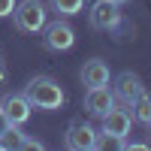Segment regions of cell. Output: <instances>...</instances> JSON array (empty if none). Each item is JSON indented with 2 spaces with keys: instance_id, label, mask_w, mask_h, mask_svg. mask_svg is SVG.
I'll return each mask as SVG.
<instances>
[{
  "instance_id": "cell-1",
  "label": "cell",
  "mask_w": 151,
  "mask_h": 151,
  "mask_svg": "<svg viewBox=\"0 0 151 151\" xmlns=\"http://www.w3.org/2000/svg\"><path fill=\"white\" fill-rule=\"evenodd\" d=\"M24 100L30 103V109H40V112H55L64 106V88H60L52 76H36V79L27 82L24 88Z\"/></svg>"
},
{
  "instance_id": "cell-2",
  "label": "cell",
  "mask_w": 151,
  "mask_h": 151,
  "mask_svg": "<svg viewBox=\"0 0 151 151\" xmlns=\"http://www.w3.org/2000/svg\"><path fill=\"white\" fill-rule=\"evenodd\" d=\"M12 18H15V27L24 33H40L48 21V12L42 0H21L12 9Z\"/></svg>"
},
{
  "instance_id": "cell-3",
  "label": "cell",
  "mask_w": 151,
  "mask_h": 151,
  "mask_svg": "<svg viewBox=\"0 0 151 151\" xmlns=\"http://www.w3.org/2000/svg\"><path fill=\"white\" fill-rule=\"evenodd\" d=\"M88 21H91L94 30H118L121 27V6L112 3V0H97L88 12Z\"/></svg>"
},
{
  "instance_id": "cell-4",
  "label": "cell",
  "mask_w": 151,
  "mask_h": 151,
  "mask_svg": "<svg viewBox=\"0 0 151 151\" xmlns=\"http://www.w3.org/2000/svg\"><path fill=\"white\" fill-rule=\"evenodd\" d=\"M76 42V30L70 27L67 21H52L48 24L45 21V27H42V45L48 48V52H67V48H73Z\"/></svg>"
},
{
  "instance_id": "cell-5",
  "label": "cell",
  "mask_w": 151,
  "mask_h": 151,
  "mask_svg": "<svg viewBox=\"0 0 151 151\" xmlns=\"http://www.w3.org/2000/svg\"><path fill=\"white\" fill-rule=\"evenodd\" d=\"M100 121H103V127H100V133H103V136H112V139H124V142H127V136H130V124H133V118H130L127 109L112 106Z\"/></svg>"
},
{
  "instance_id": "cell-6",
  "label": "cell",
  "mask_w": 151,
  "mask_h": 151,
  "mask_svg": "<svg viewBox=\"0 0 151 151\" xmlns=\"http://www.w3.org/2000/svg\"><path fill=\"white\" fill-rule=\"evenodd\" d=\"M64 145L70 151H91V148H97V130L85 121H73L64 133Z\"/></svg>"
},
{
  "instance_id": "cell-7",
  "label": "cell",
  "mask_w": 151,
  "mask_h": 151,
  "mask_svg": "<svg viewBox=\"0 0 151 151\" xmlns=\"http://www.w3.org/2000/svg\"><path fill=\"white\" fill-rule=\"evenodd\" d=\"M112 106H115V94L109 91V85H103V88H88V91H85V112H88V115L103 118Z\"/></svg>"
},
{
  "instance_id": "cell-8",
  "label": "cell",
  "mask_w": 151,
  "mask_h": 151,
  "mask_svg": "<svg viewBox=\"0 0 151 151\" xmlns=\"http://www.w3.org/2000/svg\"><path fill=\"white\" fill-rule=\"evenodd\" d=\"M145 91V85H142V79L136 73H121L118 79H115V103H121V106H130L136 97H139Z\"/></svg>"
},
{
  "instance_id": "cell-9",
  "label": "cell",
  "mask_w": 151,
  "mask_h": 151,
  "mask_svg": "<svg viewBox=\"0 0 151 151\" xmlns=\"http://www.w3.org/2000/svg\"><path fill=\"white\" fill-rule=\"evenodd\" d=\"M0 109L9 118V124H27L30 118V103L24 100V94H6L0 100Z\"/></svg>"
},
{
  "instance_id": "cell-10",
  "label": "cell",
  "mask_w": 151,
  "mask_h": 151,
  "mask_svg": "<svg viewBox=\"0 0 151 151\" xmlns=\"http://www.w3.org/2000/svg\"><path fill=\"white\" fill-rule=\"evenodd\" d=\"M109 64L106 60H85V67H82V85L85 88H103L109 85Z\"/></svg>"
},
{
  "instance_id": "cell-11",
  "label": "cell",
  "mask_w": 151,
  "mask_h": 151,
  "mask_svg": "<svg viewBox=\"0 0 151 151\" xmlns=\"http://www.w3.org/2000/svg\"><path fill=\"white\" fill-rule=\"evenodd\" d=\"M24 139H27V136L21 133V124H9V127L0 133V148L3 151H18V148H24Z\"/></svg>"
},
{
  "instance_id": "cell-12",
  "label": "cell",
  "mask_w": 151,
  "mask_h": 151,
  "mask_svg": "<svg viewBox=\"0 0 151 151\" xmlns=\"http://www.w3.org/2000/svg\"><path fill=\"white\" fill-rule=\"evenodd\" d=\"M130 109H133V121H139V124H148L151 121V94H139V97H136L133 100V103H130Z\"/></svg>"
},
{
  "instance_id": "cell-13",
  "label": "cell",
  "mask_w": 151,
  "mask_h": 151,
  "mask_svg": "<svg viewBox=\"0 0 151 151\" xmlns=\"http://www.w3.org/2000/svg\"><path fill=\"white\" fill-rule=\"evenodd\" d=\"M48 3H52V9L58 12V15L70 18V15H76V12H82L85 0H48Z\"/></svg>"
},
{
  "instance_id": "cell-14",
  "label": "cell",
  "mask_w": 151,
  "mask_h": 151,
  "mask_svg": "<svg viewBox=\"0 0 151 151\" xmlns=\"http://www.w3.org/2000/svg\"><path fill=\"white\" fill-rule=\"evenodd\" d=\"M15 3H18V0H0V18L12 15V9H15Z\"/></svg>"
},
{
  "instance_id": "cell-15",
  "label": "cell",
  "mask_w": 151,
  "mask_h": 151,
  "mask_svg": "<svg viewBox=\"0 0 151 151\" xmlns=\"http://www.w3.org/2000/svg\"><path fill=\"white\" fill-rule=\"evenodd\" d=\"M24 148H36V151H42L45 145H42L40 139H30V136H27V139H24Z\"/></svg>"
},
{
  "instance_id": "cell-16",
  "label": "cell",
  "mask_w": 151,
  "mask_h": 151,
  "mask_svg": "<svg viewBox=\"0 0 151 151\" xmlns=\"http://www.w3.org/2000/svg\"><path fill=\"white\" fill-rule=\"evenodd\" d=\"M6 127H9V118H6V115H3V109H0V133H3V130H6Z\"/></svg>"
},
{
  "instance_id": "cell-17",
  "label": "cell",
  "mask_w": 151,
  "mask_h": 151,
  "mask_svg": "<svg viewBox=\"0 0 151 151\" xmlns=\"http://www.w3.org/2000/svg\"><path fill=\"white\" fill-rule=\"evenodd\" d=\"M3 79H6V64H3V58H0V85H3Z\"/></svg>"
},
{
  "instance_id": "cell-18",
  "label": "cell",
  "mask_w": 151,
  "mask_h": 151,
  "mask_svg": "<svg viewBox=\"0 0 151 151\" xmlns=\"http://www.w3.org/2000/svg\"><path fill=\"white\" fill-rule=\"evenodd\" d=\"M112 3H118V6H121V3H127V0H112Z\"/></svg>"
},
{
  "instance_id": "cell-19",
  "label": "cell",
  "mask_w": 151,
  "mask_h": 151,
  "mask_svg": "<svg viewBox=\"0 0 151 151\" xmlns=\"http://www.w3.org/2000/svg\"><path fill=\"white\" fill-rule=\"evenodd\" d=\"M148 127H151V121H148Z\"/></svg>"
}]
</instances>
